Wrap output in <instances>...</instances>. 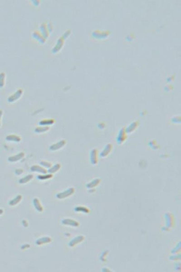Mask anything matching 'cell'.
Segmentation results:
<instances>
[{
  "mask_svg": "<svg viewBox=\"0 0 181 272\" xmlns=\"http://www.w3.org/2000/svg\"><path fill=\"white\" fill-rule=\"evenodd\" d=\"M74 189L73 188L69 189L64 192L58 194L57 195V197L59 199L66 198L72 195L74 192Z\"/></svg>",
  "mask_w": 181,
  "mask_h": 272,
  "instance_id": "cell-1",
  "label": "cell"
},
{
  "mask_svg": "<svg viewBox=\"0 0 181 272\" xmlns=\"http://www.w3.org/2000/svg\"><path fill=\"white\" fill-rule=\"evenodd\" d=\"M23 93V91L22 89H19L17 90V92L15 93V94H13L11 95V96L9 97L8 98V101L10 103L15 102L16 100L18 99L21 97V95Z\"/></svg>",
  "mask_w": 181,
  "mask_h": 272,
  "instance_id": "cell-2",
  "label": "cell"
},
{
  "mask_svg": "<svg viewBox=\"0 0 181 272\" xmlns=\"http://www.w3.org/2000/svg\"><path fill=\"white\" fill-rule=\"evenodd\" d=\"M66 144V141L64 140L59 141L58 143H56L52 145L49 147V149L51 151H55L60 149L63 148Z\"/></svg>",
  "mask_w": 181,
  "mask_h": 272,
  "instance_id": "cell-3",
  "label": "cell"
},
{
  "mask_svg": "<svg viewBox=\"0 0 181 272\" xmlns=\"http://www.w3.org/2000/svg\"><path fill=\"white\" fill-rule=\"evenodd\" d=\"M25 156V154L23 153H20L15 156H12L9 157L8 160L10 162H16L17 161L22 159Z\"/></svg>",
  "mask_w": 181,
  "mask_h": 272,
  "instance_id": "cell-4",
  "label": "cell"
},
{
  "mask_svg": "<svg viewBox=\"0 0 181 272\" xmlns=\"http://www.w3.org/2000/svg\"><path fill=\"white\" fill-rule=\"evenodd\" d=\"M31 170L33 172H37L43 174H46L47 173V170L44 168L40 166L34 165L31 167Z\"/></svg>",
  "mask_w": 181,
  "mask_h": 272,
  "instance_id": "cell-5",
  "label": "cell"
},
{
  "mask_svg": "<svg viewBox=\"0 0 181 272\" xmlns=\"http://www.w3.org/2000/svg\"><path fill=\"white\" fill-rule=\"evenodd\" d=\"M51 241V239L50 237H43V238H40L39 239H38L36 241V244L40 245L44 244L50 242Z\"/></svg>",
  "mask_w": 181,
  "mask_h": 272,
  "instance_id": "cell-6",
  "label": "cell"
},
{
  "mask_svg": "<svg viewBox=\"0 0 181 272\" xmlns=\"http://www.w3.org/2000/svg\"><path fill=\"white\" fill-rule=\"evenodd\" d=\"M62 223L65 225H69L72 226H77L78 225V223L74 220H71L69 219H64L62 220Z\"/></svg>",
  "mask_w": 181,
  "mask_h": 272,
  "instance_id": "cell-7",
  "label": "cell"
},
{
  "mask_svg": "<svg viewBox=\"0 0 181 272\" xmlns=\"http://www.w3.org/2000/svg\"><path fill=\"white\" fill-rule=\"evenodd\" d=\"M6 139L7 141H14L16 142H19L21 140V138L19 136L15 135H10L7 136Z\"/></svg>",
  "mask_w": 181,
  "mask_h": 272,
  "instance_id": "cell-8",
  "label": "cell"
},
{
  "mask_svg": "<svg viewBox=\"0 0 181 272\" xmlns=\"http://www.w3.org/2000/svg\"><path fill=\"white\" fill-rule=\"evenodd\" d=\"M33 203H34V207H35L36 210H37L38 211H42L43 208L41 206V204L39 202V200H38V199L35 198L33 200Z\"/></svg>",
  "mask_w": 181,
  "mask_h": 272,
  "instance_id": "cell-9",
  "label": "cell"
},
{
  "mask_svg": "<svg viewBox=\"0 0 181 272\" xmlns=\"http://www.w3.org/2000/svg\"><path fill=\"white\" fill-rule=\"evenodd\" d=\"M22 199V196L21 195H18L15 197V198L10 201L9 205L11 206H14L19 203Z\"/></svg>",
  "mask_w": 181,
  "mask_h": 272,
  "instance_id": "cell-10",
  "label": "cell"
},
{
  "mask_svg": "<svg viewBox=\"0 0 181 272\" xmlns=\"http://www.w3.org/2000/svg\"><path fill=\"white\" fill-rule=\"evenodd\" d=\"M33 178V175H26V177H23L22 178H21V179H20L19 180V183L20 184H25L27 182H29V181L32 180Z\"/></svg>",
  "mask_w": 181,
  "mask_h": 272,
  "instance_id": "cell-11",
  "label": "cell"
},
{
  "mask_svg": "<svg viewBox=\"0 0 181 272\" xmlns=\"http://www.w3.org/2000/svg\"><path fill=\"white\" fill-rule=\"evenodd\" d=\"M54 123V120L53 119H47L41 121L39 123V124L40 125H52Z\"/></svg>",
  "mask_w": 181,
  "mask_h": 272,
  "instance_id": "cell-12",
  "label": "cell"
},
{
  "mask_svg": "<svg viewBox=\"0 0 181 272\" xmlns=\"http://www.w3.org/2000/svg\"><path fill=\"white\" fill-rule=\"evenodd\" d=\"M82 237H78L77 238L74 239L73 240H72V241L70 242L69 243V246L71 247H73V246H75L76 244L78 243L79 242H80L81 241H82Z\"/></svg>",
  "mask_w": 181,
  "mask_h": 272,
  "instance_id": "cell-13",
  "label": "cell"
},
{
  "mask_svg": "<svg viewBox=\"0 0 181 272\" xmlns=\"http://www.w3.org/2000/svg\"><path fill=\"white\" fill-rule=\"evenodd\" d=\"M61 167L60 165L59 164H55L54 167H53L50 169H49L48 172L50 173H54L57 172L59 170Z\"/></svg>",
  "mask_w": 181,
  "mask_h": 272,
  "instance_id": "cell-14",
  "label": "cell"
},
{
  "mask_svg": "<svg viewBox=\"0 0 181 272\" xmlns=\"http://www.w3.org/2000/svg\"><path fill=\"white\" fill-rule=\"evenodd\" d=\"M49 129V127L45 126L43 127H39L36 128L35 129V132L37 133H42L47 131Z\"/></svg>",
  "mask_w": 181,
  "mask_h": 272,
  "instance_id": "cell-15",
  "label": "cell"
},
{
  "mask_svg": "<svg viewBox=\"0 0 181 272\" xmlns=\"http://www.w3.org/2000/svg\"><path fill=\"white\" fill-rule=\"evenodd\" d=\"M5 77L6 75L4 72L0 73V87H3L5 84Z\"/></svg>",
  "mask_w": 181,
  "mask_h": 272,
  "instance_id": "cell-16",
  "label": "cell"
},
{
  "mask_svg": "<svg viewBox=\"0 0 181 272\" xmlns=\"http://www.w3.org/2000/svg\"><path fill=\"white\" fill-rule=\"evenodd\" d=\"M52 177V175L51 174H49L46 175H38V178L40 180H45L50 179Z\"/></svg>",
  "mask_w": 181,
  "mask_h": 272,
  "instance_id": "cell-17",
  "label": "cell"
},
{
  "mask_svg": "<svg viewBox=\"0 0 181 272\" xmlns=\"http://www.w3.org/2000/svg\"><path fill=\"white\" fill-rule=\"evenodd\" d=\"M40 164L42 165V166L45 167H51V164L49 163V162H45V161H42L40 162Z\"/></svg>",
  "mask_w": 181,
  "mask_h": 272,
  "instance_id": "cell-18",
  "label": "cell"
},
{
  "mask_svg": "<svg viewBox=\"0 0 181 272\" xmlns=\"http://www.w3.org/2000/svg\"><path fill=\"white\" fill-rule=\"evenodd\" d=\"M29 247H30V246H29V244H25V245H24L22 246L21 248H22V249H27L28 248H29Z\"/></svg>",
  "mask_w": 181,
  "mask_h": 272,
  "instance_id": "cell-19",
  "label": "cell"
},
{
  "mask_svg": "<svg viewBox=\"0 0 181 272\" xmlns=\"http://www.w3.org/2000/svg\"><path fill=\"white\" fill-rule=\"evenodd\" d=\"M2 113H3L2 111V110H0V126H1V119L2 115Z\"/></svg>",
  "mask_w": 181,
  "mask_h": 272,
  "instance_id": "cell-20",
  "label": "cell"
},
{
  "mask_svg": "<svg viewBox=\"0 0 181 272\" xmlns=\"http://www.w3.org/2000/svg\"><path fill=\"white\" fill-rule=\"evenodd\" d=\"M3 213V210L2 209H0V215H2Z\"/></svg>",
  "mask_w": 181,
  "mask_h": 272,
  "instance_id": "cell-21",
  "label": "cell"
}]
</instances>
